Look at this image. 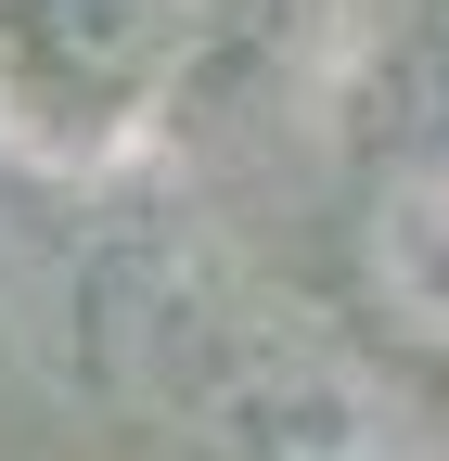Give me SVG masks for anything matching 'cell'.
I'll use <instances>...</instances> for the list:
<instances>
[{
	"instance_id": "cell-1",
	"label": "cell",
	"mask_w": 449,
	"mask_h": 461,
	"mask_svg": "<svg viewBox=\"0 0 449 461\" xmlns=\"http://www.w3.org/2000/svg\"><path fill=\"white\" fill-rule=\"evenodd\" d=\"M372 308L449 359V141L372 193Z\"/></svg>"
}]
</instances>
